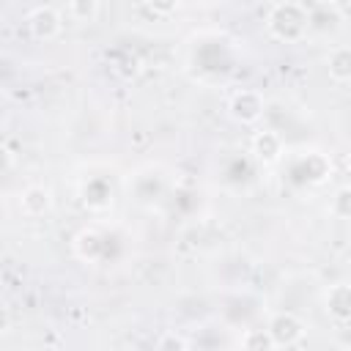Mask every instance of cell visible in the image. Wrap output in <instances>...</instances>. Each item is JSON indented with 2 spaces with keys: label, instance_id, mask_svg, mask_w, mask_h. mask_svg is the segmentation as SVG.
I'll return each mask as SVG.
<instances>
[{
  "label": "cell",
  "instance_id": "1",
  "mask_svg": "<svg viewBox=\"0 0 351 351\" xmlns=\"http://www.w3.org/2000/svg\"><path fill=\"white\" fill-rule=\"evenodd\" d=\"M307 27H310V14L296 0L274 3L269 8V14H266V30L277 41L296 44V41H302L307 36Z\"/></svg>",
  "mask_w": 351,
  "mask_h": 351
},
{
  "label": "cell",
  "instance_id": "2",
  "mask_svg": "<svg viewBox=\"0 0 351 351\" xmlns=\"http://www.w3.org/2000/svg\"><path fill=\"white\" fill-rule=\"evenodd\" d=\"M269 335L274 340V348H293V346H302L304 343V335H307V326L304 321L296 315V313H274L269 318Z\"/></svg>",
  "mask_w": 351,
  "mask_h": 351
},
{
  "label": "cell",
  "instance_id": "3",
  "mask_svg": "<svg viewBox=\"0 0 351 351\" xmlns=\"http://www.w3.org/2000/svg\"><path fill=\"white\" fill-rule=\"evenodd\" d=\"M263 110H266V101H263V96H261L258 90H252V88L236 90V93L230 96V101H228V115H230L236 123H244V126L258 123L261 115H263Z\"/></svg>",
  "mask_w": 351,
  "mask_h": 351
},
{
  "label": "cell",
  "instance_id": "4",
  "mask_svg": "<svg viewBox=\"0 0 351 351\" xmlns=\"http://www.w3.org/2000/svg\"><path fill=\"white\" fill-rule=\"evenodd\" d=\"M27 30L36 41H55L63 33V14L52 5H38L27 14Z\"/></svg>",
  "mask_w": 351,
  "mask_h": 351
},
{
  "label": "cell",
  "instance_id": "5",
  "mask_svg": "<svg viewBox=\"0 0 351 351\" xmlns=\"http://www.w3.org/2000/svg\"><path fill=\"white\" fill-rule=\"evenodd\" d=\"M282 151H285V148H282V137H280V132H274V129L255 132L252 140H250V154H252L255 162L263 165V167L277 165V162L282 159Z\"/></svg>",
  "mask_w": 351,
  "mask_h": 351
},
{
  "label": "cell",
  "instance_id": "6",
  "mask_svg": "<svg viewBox=\"0 0 351 351\" xmlns=\"http://www.w3.org/2000/svg\"><path fill=\"white\" fill-rule=\"evenodd\" d=\"M19 211L27 217V219H38V217H47L52 211V192L49 186L44 184H30L22 189L19 195Z\"/></svg>",
  "mask_w": 351,
  "mask_h": 351
},
{
  "label": "cell",
  "instance_id": "7",
  "mask_svg": "<svg viewBox=\"0 0 351 351\" xmlns=\"http://www.w3.org/2000/svg\"><path fill=\"white\" fill-rule=\"evenodd\" d=\"M324 310L329 318L346 324L351 321V282H335L324 293Z\"/></svg>",
  "mask_w": 351,
  "mask_h": 351
},
{
  "label": "cell",
  "instance_id": "8",
  "mask_svg": "<svg viewBox=\"0 0 351 351\" xmlns=\"http://www.w3.org/2000/svg\"><path fill=\"white\" fill-rule=\"evenodd\" d=\"M326 74L332 82H351V47H332L326 55Z\"/></svg>",
  "mask_w": 351,
  "mask_h": 351
},
{
  "label": "cell",
  "instance_id": "9",
  "mask_svg": "<svg viewBox=\"0 0 351 351\" xmlns=\"http://www.w3.org/2000/svg\"><path fill=\"white\" fill-rule=\"evenodd\" d=\"M74 250L82 261H96L99 252H101V236L93 230V228H85L80 230V236L74 239Z\"/></svg>",
  "mask_w": 351,
  "mask_h": 351
},
{
  "label": "cell",
  "instance_id": "10",
  "mask_svg": "<svg viewBox=\"0 0 351 351\" xmlns=\"http://www.w3.org/2000/svg\"><path fill=\"white\" fill-rule=\"evenodd\" d=\"M329 214H332V217H337V219H351V184L340 186V189L332 195Z\"/></svg>",
  "mask_w": 351,
  "mask_h": 351
},
{
  "label": "cell",
  "instance_id": "11",
  "mask_svg": "<svg viewBox=\"0 0 351 351\" xmlns=\"http://www.w3.org/2000/svg\"><path fill=\"white\" fill-rule=\"evenodd\" d=\"M99 14V0H69V16L77 22H93Z\"/></svg>",
  "mask_w": 351,
  "mask_h": 351
},
{
  "label": "cell",
  "instance_id": "12",
  "mask_svg": "<svg viewBox=\"0 0 351 351\" xmlns=\"http://www.w3.org/2000/svg\"><path fill=\"white\" fill-rule=\"evenodd\" d=\"M241 348H274V340H271L269 329H250L241 337Z\"/></svg>",
  "mask_w": 351,
  "mask_h": 351
},
{
  "label": "cell",
  "instance_id": "13",
  "mask_svg": "<svg viewBox=\"0 0 351 351\" xmlns=\"http://www.w3.org/2000/svg\"><path fill=\"white\" fill-rule=\"evenodd\" d=\"M143 3H145V8H148L154 16H170V14H176L178 5H181V0H143Z\"/></svg>",
  "mask_w": 351,
  "mask_h": 351
},
{
  "label": "cell",
  "instance_id": "14",
  "mask_svg": "<svg viewBox=\"0 0 351 351\" xmlns=\"http://www.w3.org/2000/svg\"><path fill=\"white\" fill-rule=\"evenodd\" d=\"M159 348H186L189 343L184 340V337H176V335H165L159 343H156Z\"/></svg>",
  "mask_w": 351,
  "mask_h": 351
},
{
  "label": "cell",
  "instance_id": "15",
  "mask_svg": "<svg viewBox=\"0 0 351 351\" xmlns=\"http://www.w3.org/2000/svg\"><path fill=\"white\" fill-rule=\"evenodd\" d=\"M332 3V8L343 16V19H351V0H329Z\"/></svg>",
  "mask_w": 351,
  "mask_h": 351
}]
</instances>
